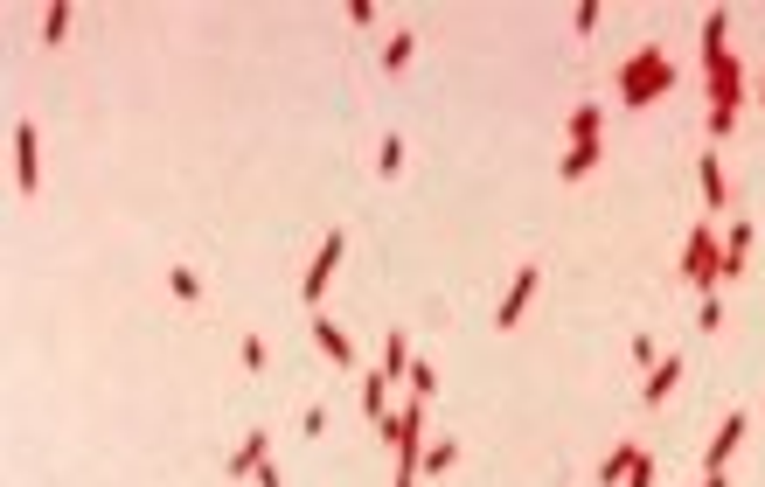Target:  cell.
Wrapping results in <instances>:
<instances>
[{
	"instance_id": "1",
	"label": "cell",
	"mask_w": 765,
	"mask_h": 487,
	"mask_svg": "<svg viewBox=\"0 0 765 487\" xmlns=\"http://www.w3.org/2000/svg\"><path fill=\"white\" fill-rule=\"evenodd\" d=\"M668 91H675V63H668L654 42H647V49H633V56L619 63V98H626V105H640V112H647V105H654V98H668Z\"/></svg>"
},
{
	"instance_id": "2",
	"label": "cell",
	"mask_w": 765,
	"mask_h": 487,
	"mask_svg": "<svg viewBox=\"0 0 765 487\" xmlns=\"http://www.w3.org/2000/svg\"><path fill=\"white\" fill-rule=\"evenodd\" d=\"M682 279H689L696 293H717V279H724V237L689 230V244H682Z\"/></svg>"
},
{
	"instance_id": "3",
	"label": "cell",
	"mask_w": 765,
	"mask_h": 487,
	"mask_svg": "<svg viewBox=\"0 0 765 487\" xmlns=\"http://www.w3.org/2000/svg\"><path fill=\"white\" fill-rule=\"evenodd\" d=\"M348 258V230H327L320 237V251H313V265H306V279H300V293H306V307H320V293H327V279H334V265Z\"/></svg>"
},
{
	"instance_id": "4",
	"label": "cell",
	"mask_w": 765,
	"mask_h": 487,
	"mask_svg": "<svg viewBox=\"0 0 765 487\" xmlns=\"http://www.w3.org/2000/svg\"><path fill=\"white\" fill-rule=\"evenodd\" d=\"M703 70H710V112H731V119H738V98H745L738 56H717V63H703Z\"/></svg>"
},
{
	"instance_id": "5",
	"label": "cell",
	"mask_w": 765,
	"mask_h": 487,
	"mask_svg": "<svg viewBox=\"0 0 765 487\" xmlns=\"http://www.w3.org/2000/svg\"><path fill=\"white\" fill-rule=\"evenodd\" d=\"M14 181H21L28 195L42 188V140H35V119L14 126Z\"/></svg>"
},
{
	"instance_id": "6",
	"label": "cell",
	"mask_w": 765,
	"mask_h": 487,
	"mask_svg": "<svg viewBox=\"0 0 765 487\" xmlns=\"http://www.w3.org/2000/svg\"><path fill=\"white\" fill-rule=\"evenodd\" d=\"M745 432H752V418H745V411H731V418L717 425V439H710V453H703V467H710V474H724V460L738 453V439H745Z\"/></svg>"
},
{
	"instance_id": "7",
	"label": "cell",
	"mask_w": 765,
	"mask_h": 487,
	"mask_svg": "<svg viewBox=\"0 0 765 487\" xmlns=\"http://www.w3.org/2000/svg\"><path fill=\"white\" fill-rule=\"evenodd\" d=\"M529 300H536V265H522V272H515V286H508V300H501L494 327H515L522 314H529Z\"/></svg>"
},
{
	"instance_id": "8",
	"label": "cell",
	"mask_w": 765,
	"mask_h": 487,
	"mask_svg": "<svg viewBox=\"0 0 765 487\" xmlns=\"http://www.w3.org/2000/svg\"><path fill=\"white\" fill-rule=\"evenodd\" d=\"M362 418H369V425H390V376H383V369L362 376Z\"/></svg>"
},
{
	"instance_id": "9",
	"label": "cell",
	"mask_w": 765,
	"mask_h": 487,
	"mask_svg": "<svg viewBox=\"0 0 765 487\" xmlns=\"http://www.w3.org/2000/svg\"><path fill=\"white\" fill-rule=\"evenodd\" d=\"M265 460H272V439H265V432H251V439H244V446L230 453V481H251V474H258Z\"/></svg>"
},
{
	"instance_id": "10",
	"label": "cell",
	"mask_w": 765,
	"mask_h": 487,
	"mask_svg": "<svg viewBox=\"0 0 765 487\" xmlns=\"http://www.w3.org/2000/svg\"><path fill=\"white\" fill-rule=\"evenodd\" d=\"M640 453H647V446H633V439H619V446L606 453V467H599V487H626V474L640 467Z\"/></svg>"
},
{
	"instance_id": "11",
	"label": "cell",
	"mask_w": 765,
	"mask_h": 487,
	"mask_svg": "<svg viewBox=\"0 0 765 487\" xmlns=\"http://www.w3.org/2000/svg\"><path fill=\"white\" fill-rule=\"evenodd\" d=\"M696 181H703V202H710V209H731V181H724L717 154H703V161H696Z\"/></svg>"
},
{
	"instance_id": "12",
	"label": "cell",
	"mask_w": 765,
	"mask_h": 487,
	"mask_svg": "<svg viewBox=\"0 0 765 487\" xmlns=\"http://www.w3.org/2000/svg\"><path fill=\"white\" fill-rule=\"evenodd\" d=\"M599 140H606V112L599 105H578L571 112V147H599Z\"/></svg>"
},
{
	"instance_id": "13",
	"label": "cell",
	"mask_w": 765,
	"mask_h": 487,
	"mask_svg": "<svg viewBox=\"0 0 765 487\" xmlns=\"http://www.w3.org/2000/svg\"><path fill=\"white\" fill-rule=\"evenodd\" d=\"M675 383H682V355H661V362L647 369V383H640V390H647V404H661Z\"/></svg>"
},
{
	"instance_id": "14",
	"label": "cell",
	"mask_w": 765,
	"mask_h": 487,
	"mask_svg": "<svg viewBox=\"0 0 765 487\" xmlns=\"http://www.w3.org/2000/svg\"><path fill=\"white\" fill-rule=\"evenodd\" d=\"M313 341H320V348H327L341 369H355V341H348V334H341L334 321H320V314H313Z\"/></svg>"
},
{
	"instance_id": "15",
	"label": "cell",
	"mask_w": 765,
	"mask_h": 487,
	"mask_svg": "<svg viewBox=\"0 0 765 487\" xmlns=\"http://www.w3.org/2000/svg\"><path fill=\"white\" fill-rule=\"evenodd\" d=\"M70 21H77V7H70V0H49V7H42V49H56V42L70 35Z\"/></svg>"
},
{
	"instance_id": "16",
	"label": "cell",
	"mask_w": 765,
	"mask_h": 487,
	"mask_svg": "<svg viewBox=\"0 0 765 487\" xmlns=\"http://www.w3.org/2000/svg\"><path fill=\"white\" fill-rule=\"evenodd\" d=\"M724 35H731V14L717 7V14L703 21V63H717V56H731V49H724Z\"/></svg>"
},
{
	"instance_id": "17",
	"label": "cell",
	"mask_w": 765,
	"mask_h": 487,
	"mask_svg": "<svg viewBox=\"0 0 765 487\" xmlns=\"http://www.w3.org/2000/svg\"><path fill=\"white\" fill-rule=\"evenodd\" d=\"M411 362H418L411 355V334H390L383 341V376H411Z\"/></svg>"
},
{
	"instance_id": "18",
	"label": "cell",
	"mask_w": 765,
	"mask_h": 487,
	"mask_svg": "<svg viewBox=\"0 0 765 487\" xmlns=\"http://www.w3.org/2000/svg\"><path fill=\"white\" fill-rule=\"evenodd\" d=\"M411 56H418V35H411V28H397V35L383 42V70H404Z\"/></svg>"
},
{
	"instance_id": "19",
	"label": "cell",
	"mask_w": 765,
	"mask_h": 487,
	"mask_svg": "<svg viewBox=\"0 0 765 487\" xmlns=\"http://www.w3.org/2000/svg\"><path fill=\"white\" fill-rule=\"evenodd\" d=\"M745 251H752V230L738 223V230L724 237V279H738V272H745Z\"/></svg>"
},
{
	"instance_id": "20",
	"label": "cell",
	"mask_w": 765,
	"mask_h": 487,
	"mask_svg": "<svg viewBox=\"0 0 765 487\" xmlns=\"http://www.w3.org/2000/svg\"><path fill=\"white\" fill-rule=\"evenodd\" d=\"M592 167H599V147H571V154L557 161V174H564V181H585Z\"/></svg>"
},
{
	"instance_id": "21",
	"label": "cell",
	"mask_w": 765,
	"mask_h": 487,
	"mask_svg": "<svg viewBox=\"0 0 765 487\" xmlns=\"http://www.w3.org/2000/svg\"><path fill=\"white\" fill-rule=\"evenodd\" d=\"M404 383H411V397H425V404H432V397H439V369H432V362H425V355H418V362H411V376H404Z\"/></svg>"
},
{
	"instance_id": "22",
	"label": "cell",
	"mask_w": 765,
	"mask_h": 487,
	"mask_svg": "<svg viewBox=\"0 0 765 487\" xmlns=\"http://www.w3.org/2000/svg\"><path fill=\"white\" fill-rule=\"evenodd\" d=\"M167 293H174V300H188V307H195V300H202V279H195V272H188V265H174V272H167Z\"/></svg>"
},
{
	"instance_id": "23",
	"label": "cell",
	"mask_w": 765,
	"mask_h": 487,
	"mask_svg": "<svg viewBox=\"0 0 765 487\" xmlns=\"http://www.w3.org/2000/svg\"><path fill=\"white\" fill-rule=\"evenodd\" d=\"M459 460V439H439V446H425V474H446Z\"/></svg>"
},
{
	"instance_id": "24",
	"label": "cell",
	"mask_w": 765,
	"mask_h": 487,
	"mask_svg": "<svg viewBox=\"0 0 765 487\" xmlns=\"http://www.w3.org/2000/svg\"><path fill=\"white\" fill-rule=\"evenodd\" d=\"M397 167H404V140L383 133V147H376V174H397Z\"/></svg>"
},
{
	"instance_id": "25",
	"label": "cell",
	"mask_w": 765,
	"mask_h": 487,
	"mask_svg": "<svg viewBox=\"0 0 765 487\" xmlns=\"http://www.w3.org/2000/svg\"><path fill=\"white\" fill-rule=\"evenodd\" d=\"M599 14H606L599 0H578V7H571V28H578V35H592V28H599Z\"/></svg>"
},
{
	"instance_id": "26",
	"label": "cell",
	"mask_w": 765,
	"mask_h": 487,
	"mask_svg": "<svg viewBox=\"0 0 765 487\" xmlns=\"http://www.w3.org/2000/svg\"><path fill=\"white\" fill-rule=\"evenodd\" d=\"M696 327H703V334H717V327H724V307H717V293H703V307H696Z\"/></svg>"
},
{
	"instance_id": "27",
	"label": "cell",
	"mask_w": 765,
	"mask_h": 487,
	"mask_svg": "<svg viewBox=\"0 0 765 487\" xmlns=\"http://www.w3.org/2000/svg\"><path fill=\"white\" fill-rule=\"evenodd\" d=\"M237 355H244V369H265V362H272V348H265L258 334H244V348H237Z\"/></svg>"
},
{
	"instance_id": "28",
	"label": "cell",
	"mask_w": 765,
	"mask_h": 487,
	"mask_svg": "<svg viewBox=\"0 0 765 487\" xmlns=\"http://www.w3.org/2000/svg\"><path fill=\"white\" fill-rule=\"evenodd\" d=\"M633 362H640V369H654V362H661V348H654L647 334H633Z\"/></svg>"
},
{
	"instance_id": "29",
	"label": "cell",
	"mask_w": 765,
	"mask_h": 487,
	"mask_svg": "<svg viewBox=\"0 0 765 487\" xmlns=\"http://www.w3.org/2000/svg\"><path fill=\"white\" fill-rule=\"evenodd\" d=\"M300 432H306V439H320V432H327V411H320V404H306V418H300Z\"/></svg>"
},
{
	"instance_id": "30",
	"label": "cell",
	"mask_w": 765,
	"mask_h": 487,
	"mask_svg": "<svg viewBox=\"0 0 765 487\" xmlns=\"http://www.w3.org/2000/svg\"><path fill=\"white\" fill-rule=\"evenodd\" d=\"M626 487H654V453H640V467L626 474Z\"/></svg>"
},
{
	"instance_id": "31",
	"label": "cell",
	"mask_w": 765,
	"mask_h": 487,
	"mask_svg": "<svg viewBox=\"0 0 765 487\" xmlns=\"http://www.w3.org/2000/svg\"><path fill=\"white\" fill-rule=\"evenodd\" d=\"M703 487H724V474H710V481H703Z\"/></svg>"
},
{
	"instance_id": "32",
	"label": "cell",
	"mask_w": 765,
	"mask_h": 487,
	"mask_svg": "<svg viewBox=\"0 0 765 487\" xmlns=\"http://www.w3.org/2000/svg\"><path fill=\"white\" fill-rule=\"evenodd\" d=\"M759 91H765V77H759Z\"/></svg>"
}]
</instances>
